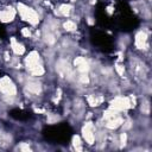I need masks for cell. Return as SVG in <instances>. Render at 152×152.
I'll list each match as a JSON object with an SVG mask.
<instances>
[{
  "mask_svg": "<svg viewBox=\"0 0 152 152\" xmlns=\"http://www.w3.org/2000/svg\"><path fill=\"white\" fill-rule=\"evenodd\" d=\"M63 28L66 31V32H72V31H75L76 28H77V25H76V23L75 21H72V20H66V21H64L63 23Z\"/></svg>",
  "mask_w": 152,
  "mask_h": 152,
  "instance_id": "cell-15",
  "label": "cell"
},
{
  "mask_svg": "<svg viewBox=\"0 0 152 152\" xmlns=\"http://www.w3.org/2000/svg\"><path fill=\"white\" fill-rule=\"evenodd\" d=\"M56 32L57 30L50 27L49 25H45L42 33H43V39L48 45H53L56 43Z\"/></svg>",
  "mask_w": 152,
  "mask_h": 152,
  "instance_id": "cell-6",
  "label": "cell"
},
{
  "mask_svg": "<svg viewBox=\"0 0 152 152\" xmlns=\"http://www.w3.org/2000/svg\"><path fill=\"white\" fill-rule=\"evenodd\" d=\"M95 127H94V125L91 124V122H87L84 126H83V128H82V135H83V138H84V140L89 144V145H91V144H94L95 142Z\"/></svg>",
  "mask_w": 152,
  "mask_h": 152,
  "instance_id": "cell-5",
  "label": "cell"
},
{
  "mask_svg": "<svg viewBox=\"0 0 152 152\" xmlns=\"http://www.w3.org/2000/svg\"><path fill=\"white\" fill-rule=\"evenodd\" d=\"M126 144H127V134L126 133H121L119 135V146L124 147V146H126Z\"/></svg>",
  "mask_w": 152,
  "mask_h": 152,
  "instance_id": "cell-18",
  "label": "cell"
},
{
  "mask_svg": "<svg viewBox=\"0 0 152 152\" xmlns=\"http://www.w3.org/2000/svg\"><path fill=\"white\" fill-rule=\"evenodd\" d=\"M25 88H26V90H27L28 93L34 94V95H39V94L42 93V84H40L37 80L31 78V77H28V78L26 80Z\"/></svg>",
  "mask_w": 152,
  "mask_h": 152,
  "instance_id": "cell-7",
  "label": "cell"
},
{
  "mask_svg": "<svg viewBox=\"0 0 152 152\" xmlns=\"http://www.w3.org/2000/svg\"><path fill=\"white\" fill-rule=\"evenodd\" d=\"M74 65L78 74H88V71L90 70V65L84 57H76L74 61Z\"/></svg>",
  "mask_w": 152,
  "mask_h": 152,
  "instance_id": "cell-8",
  "label": "cell"
},
{
  "mask_svg": "<svg viewBox=\"0 0 152 152\" xmlns=\"http://www.w3.org/2000/svg\"><path fill=\"white\" fill-rule=\"evenodd\" d=\"M141 112H142L144 114L148 115V113H150V102H148L147 100H144V101L141 102Z\"/></svg>",
  "mask_w": 152,
  "mask_h": 152,
  "instance_id": "cell-17",
  "label": "cell"
},
{
  "mask_svg": "<svg viewBox=\"0 0 152 152\" xmlns=\"http://www.w3.org/2000/svg\"><path fill=\"white\" fill-rule=\"evenodd\" d=\"M132 100L131 97H124V96H116L112 102H110V108L112 109H115L118 112H121V110H125V109H128L129 107H132Z\"/></svg>",
  "mask_w": 152,
  "mask_h": 152,
  "instance_id": "cell-4",
  "label": "cell"
},
{
  "mask_svg": "<svg viewBox=\"0 0 152 152\" xmlns=\"http://www.w3.org/2000/svg\"><path fill=\"white\" fill-rule=\"evenodd\" d=\"M115 70H116V72H118L120 76H124L125 69H124V66H122V65H119V64H116V65H115Z\"/></svg>",
  "mask_w": 152,
  "mask_h": 152,
  "instance_id": "cell-19",
  "label": "cell"
},
{
  "mask_svg": "<svg viewBox=\"0 0 152 152\" xmlns=\"http://www.w3.org/2000/svg\"><path fill=\"white\" fill-rule=\"evenodd\" d=\"M12 49H13V51H14L15 55H23L24 51H25L24 45L20 44V43H17L14 39H12Z\"/></svg>",
  "mask_w": 152,
  "mask_h": 152,
  "instance_id": "cell-14",
  "label": "cell"
},
{
  "mask_svg": "<svg viewBox=\"0 0 152 152\" xmlns=\"http://www.w3.org/2000/svg\"><path fill=\"white\" fill-rule=\"evenodd\" d=\"M18 148H19V150H21V151H28V150H30V146L23 142L20 146H18Z\"/></svg>",
  "mask_w": 152,
  "mask_h": 152,
  "instance_id": "cell-21",
  "label": "cell"
},
{
  "mask_svg": "<svg viewBox=\"0 0 152 152\" xmlns=\"http://www.w3.org/2000/svg\"><path fill=\"white\" fill-rule=\"evenodd\" d=\"M71 13H72V6L69 5V4L68 5L66 4L61 5L56 11V14L59 15V17H69Z\"/></svg>",
  "mask_w": 152,
  "mask_h": 152,
  "instance_id": "cell-12",
  "label": "cell"
},
{
  "mask_svg": "<svg viewBox=\"0 0 152 152\" xmlns=\"http://www.w3.org/2000/svg\"><path fill=\"white\" fill-rule=\"evenodd\" d=\"M0 93L4 94V97L10 102L17 95V88L13 81L8 76H4L0 78Z\"/></svg>",
  "mask_w": 152,
  "mask_h": 152,
  "instance_id": "cell-2",
  "label": "cell"
},
{
  "mask_svg": "<svg viewBox=\"0 0 152 152\" xmlns=\"http://www.w3.org/2000/svg\"><path fill=\"white\" fill-rule=\"evenodd\" d=\"M72 145H74V148L76 151H81L82 150V142H81V138L78 135H74L72 137Z\"/></svg>",
  "mask_w": 152,
  "mask_h": 152,
  "instance_id": "cell-16",
  "label": "cell"
},
{
  "mask_svg": "<svg viewBox=\"0 0 152 152\" xmlns=\"http://www.w3.org/2000/svg\"><path fill=\"white\" fill-rule=\"evenodd\" d=\"M21 34H23L24 37H27V38H28V37L31 36V31H30L27 27H25V28L21 30Z\"/></svg>",
  "mask_w": 152,
  "mask_h": 152,
  "instance_id": "cell-20",
  "label": "cell"
},
{
  "mask_svg": "<svg viewBox=\"0 0 152 152\" xmlns=\"http://www.w3.org/2000/svg\"><path fill=\"white\" fill-rule=\"evenodd\" d=\"M87 101H88V104L91 106V107H97L102 103L103 101V97L102 96H99V95H95V94H90L88 95L87 97Z\"/></svg>",
  "mask_w": 152,
  "mask_h": 152,
  "instance_id": "cell-13",
  "label": "cell"
},
{
  "mask_svg": "<svg viewBox=\"0 0 152 152\" xmlns=\"http://www.w3.org/2000/svg\"><path fill=\"white\" fill-rule=\"evenodd\" d=\"M134 44L138 49L142 50V49H147V33L145 31H139L137 34H135V38H134Z\"/></svg>",
  "mask_w": 152,
  "mask_h": 152,
  "instance_id": "cell-9",
  "label": "cell"
},
{
  "mask_svg": "<svg viewBox=\"0 0 152 152\" xmlns=\"http://www.w3.org/2000/svg\"><path fill=\"white\" fill-rule=\"evenodd\" d=\"M122 122H124V119L120 115H118L115 118H112L109 120H106V127L109 128V129H116L118 127H120L122 125Z\"/></svg>",
  "mask_w": 152,
  "mask_h": 152,
  "instance_id": "cell-11",
  "label": "cell"
},
{
  "mask_svg": "<svg viewBox=\"0 0 152 152\" xmlns=\"http://www.w3.org/2000/svg\"><path fill=\"white\" fill-rule=\"evenodd\" d=\"M25 66L32 76H42L45 70L40 61V56L37 51H32L25 58Z\"/></svg>",
  "mask_w": 152,
  "mask_h": 152,
  "instance_id": "cell-1",
  "label": "cell"
},
{
  "mask_svg": "<svg viewBox=\"0 0 152 152\" xmlns=\"http://www.w3.org/2000/svg\"><path fill=\"white\" fill-rule=\"evenodd\" d=\"M15 17V10L12 7H8L6 10H1L0 11V20L4 23H8L12 21Z\"/></svg>",
  "mask_w": 152,
  "mask_h": 152,
  "instance_id": "cell-10",
  "label": "cell"
},
{
  "mask_svg": "<svg viewBox=\"0 0 152 152\" xmlns=\"http://www.w3.org/2000/svg\"><path fill=\"white\" fill-rule=\"evenodd\" d=\"M18 12H19L20 17L24 20L28 21L31 25H37L38 24L39 15H38V13L33 8H30L26 5H24V4H18Z\"/></svg>",
  "mask_w": 152,
  "mask_h": 152,
  "instance_id": "cell-3",
  "label": "cell"
}]
</instances>
